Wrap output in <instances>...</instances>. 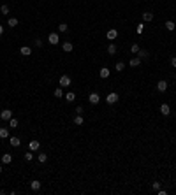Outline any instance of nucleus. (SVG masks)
Segmentation results:
<instances>
[{
    "mask_svg": "<svg viewBox=\"0 0 176 195\" xmlns=\"http://www.w3.org/2000/svg\"><path fill=\"white\" fill-rule=\"evenodd\" d=\"M2 34H4V26L0 25V35H2Z\"/></svg>",
    "mask_w": 176,
    "mask_h": 195,
    "instance_id": "37",
    "label": "nucleus"
},
{
    "mask_svg": "<svg viewBox=\"0 0 176 195\" xmlns=\"http://www.w3.org/2000/svg\"><path fill=\"white\" fill-rule=\"evenodd\" d=\"M107 53H109V55H116V44H109V46H107Z\"/></svg>",
    "mask_w": 176,
    "mask_h": 195,
    "instance_id": "16",
    "label": "nucleus"
},
{
    "mask_svg": "<svg viewBox=\"0 0 176 195\" xmlns=\"http://www.w3.org/2000/svg\"><path fill=\"white\" fill-rule=\"evenodd\" d=\"M165 28L169 30V32H173V30H174V28H176V25H174V23H173V21H165Z\"/></svg>",
    "mask_w": 176,
    "mask_h": 195,
    "instance_id": "20",
    "label": "nucleus"
},
{
    "mask_svg": "<svg viewBox=\"0 0 176 195\" xmlns=\"http://www.w3.org/2000/svg\"><path fill=\"white\" fill-rule=\"evenodd\" d=\"M72 42H64V51L65 53H70V51H72Z\"/></svg>",
    "mask_w": 176,
    "mask_h": 195,
    "instance_id": "15",
    "label": "nucleus"
},
{
    "mask_svg": "<svg viewBox=\"0 0 176 195\" xmlns=\"http://www.w3.org/2000/svg\"><path fill=\"white\" fill-rule=\"evenodd\" d=\"M7 137H9V130L2 127V128H0V139H7Z\"/></svg>",
    "mask_w": 176,
    "mask_h": 195,
    "instance_id": "14",
    "label": "nucleus"
},
{
    "mask_svg": "<svg viewBox=\"0 0 176 195\" xmlns=\"http://www.w3.org/2000/svg\"><path fill=\"white\" fill-rule=\"evenodd\" d=\"M46 160H48V155H46V153H41V155H39V162H41V164H46Z\"/></svg>",
    "mask_w": 176,
    "mask_h": 195,
    "instance_id": "25",
    "label": "nucleus"
},
{
    "mask_svg": "<svg viewBox=\"0 0 176 195\" xmlns=\"http://www.w3.org/2000/svg\"><path fill=\"white\" fill-rule=\"evenodd\" d=\"M48 42H49V44H53V46H56V44L60 42L58 34H49V37H48Z\"/></svg>",
    "mask_w": 176,
    "mask_h": 195,
    "instance_id": "2",
    "label": "nucleus"
},
{
    "mask_svg": "<svg viewBox=\"0 0 176 195\" xmlns=\"http://www.w3.org/2000/svg\"><path fill=\"white\" fill-rule=\"evenodd\" d=\"M7 25H9V26H18V19L16 18H9Z\"/></svg>",
    "mask_w": 176,
    "mask_h": 195,
    "instance_id": "23",
    "label": "nucleus"
},
{
    "mask_svg": "<svg viewBox=\"0 0 176 195\" xmlns=\"http://www.w3.org/2000/svg\"><path fill=\"white\" fill-rule=\"evenodd\" d=\"M0 172H2V167H0Z\"/></svg>",
    "mask_w": 176,
    "mask_h": 195,
    "instance_id": "38",
    "label": "nucleus"
},
{
    "mask_svg": "<svg viewBox=\"0 0 176 195\" xmlns=\"http://www.w3.org/2000/svg\"><path fill=\"white\" fill-rule=\"evenodd\" d=\"M30 188H32V192H39V190H41V181H37V179L32 181V183H30Z\"/></svg>",
    "mask_w": 176,
    "mask_h": 195,
    "instance_id": "9",
    "label": "nucleus"
},
{
    "mask_svg": "<svg viewBox=\"0 0 176 195\" xmlns=\"http://www.w3.org/2000/svg\"><path fill=\"white\" fill-rule=\"evenodd\" d=\"M118 37V30H109V32H107V39H109V41H115V39H116Z\"/></svg>",
    "mask_w": 176,
    "mask_h": 195,
    "instance_id": "10",
    "label": "nucleus"
},
{
    "mask_svg": "<svg viewBox=\"0 0 176 195\" xmlns=\"http://www.w3.org/2000/svg\"><path fill=\"white\" fill-rule=\"evenodd\" d=\"M106 102H107L109 106H113V104H116V102H118V95L115 93V91H113V93H109L107 97H106Z\"/></svg>",
    "mask_w": 176,
    "mask_h": 195,
    "instance_id": "1",
    "label": "nucleus"
},
{
    "mask_svg": "<svg viewBox=\"0 0 176 195\" xmlns=\"http://www.w3.org/2000/svg\"><path fill=\"white\" fill-rule=\"evenodd\" d=\"M157 90H158V91H165V90H167V81H164V79L158 81V83H157Z\"/></svg>",
    "mask_w": 176,
    "mask_h": 195,
    "instance_id": "7",
    "label": "nucleus"
},
{
    "mask_svg": "<svg viewBox=\"0 0 176 195\" xmlns=\"http://www.w3.org/2000/svg\"><path fill=\"white\" fill-rule=\"evenodd\" d=\"M12 162V156L9 153H6V155H2V164H11Z\"/></svg>",
    "mask_w": 176,
    "mask_h": 195,
    "instance_id": "12",
    "label": "nucleus"
},
{
    "mask_svg": "<svg viewBox=\"0 0 176 195\" xmlns=\"http://www.w3.org/2000/svg\"><path fill=\"white\" fill-rule=\"evenodd\" d=\"M130 53H139V44H132V46H130Z\"/></svg>",
    "mask_w": 176,
    "mask_h": 195,
    "instance_id": "24",
    "label": "nucleus"
},
{
    "mask_svg": "<svg viewBox=\"0 0 176 195\" xmlns=\"http://www.w3.org/2000/svg\"><path fill=\"white\" fill-rule=\"evenodd\" d=\"M60 86H70V77L69 76H62L60 77Z\"/></svg>",
    "mask_w": 176,
    "mask_h": 195,
    "instance_id": "6",
    "label": "nucleus"
},
{
    "mask_svg": "<svg viewBox=\"0 0 176 195\" xmlns=\"http://www.w3.org/2000/svg\"><path fill=\"white\" fill-rule=\"evenodd\" d=\"M143 19H144V21H152L153 14H152V12H144V14H143Z\"/></svg>",
    "mask_w": 176,
    "mask_h": 195,
    "instance_id": "22",
    "label": "nucleus"
},
{
    "mask_svg": "<svg viewBox=\"0 0 176 195\" xmlns=\"http://www.w3.org/2000/svg\"><path fill=\"white\" fill-rule=\"evenodd\" d=\"M152 188L155 190V192H158V190H160V183H158V181H155V183L152 185Z\"/></svg>",
    "mask_w": 176,
    "mask_h": 195,
    "instance_id": "33",
    "label": "nucleus"
},
{
    "mask_svg": "<svg viewBox=\"0 0 176 195\" xmlns=\"http://www.w3.org/2000/svg\"><path fill=\"white\" fill-rule=\"evenodd\" d=\"M123 69H125V63H123V62H118V63H116V71H118V72H122Z\"/></svg>",
    "mask_w": 176,
    "mask_h": 195,
    "instance_id": "30",
    "label": "nucleus"
},
{
    "mask_svg": "<svg viewBox=\"0 0 176 195\" xmlns=\"http://www.w3.org/2000/svg\"><path fill=\"white\" fill-rule=\"evenodd\" d=\"M74 99H76V95L72 93V91H70V93H67V95H65V100H67V102H74Z\"/></svg>",
    "mask_w": 176,
    "mask_h": 195,
    "instance_id": "21",
    "label": "nucleus"
},
{
    "mask_svg": "<svg viewBox=\"0 0 176 195\" xmlns=\"http://www.w3.org/2000/svg\"><path fill=\"white\" fill-rule=\"evenodd\" d=\"M19 144H21V141H19L18 137H11V146H14V148H18Z\"/></svg>",
    "mask_w": 176,
    "mask_h": 195,
    "instance_id": "17",
    "label": "nucleus"
},
{
    "mask_svg": "<svg viewBox=\"0 0 176 195\" xmlns=\"http://www.w3.org/2000/svg\"><path fill=\"white\" fill-rule=\"evenodd\" d=\"M74 125H83V116H79V114H77L76 118H74Z\"/></svg>",
    "mask_w": 176,
    "mask_h": 195,
    "instance_id": "27",
    "label": "nucleus"
},
{
    "mask_svg": "<svg viewBox=\"0 0 176 195\" xmlns=\"http://www.w3.org/2000/svg\"><path fill=\"white\" fill-rule=\"evenodd\" d=\"M34 151H28V153H25V160H27V162H32V158H34Z\"/></svg>",
    "mask_w": 176,
    "mask_h": 195,
    "instance_id": "29",
    "label": "nucleus"
},
{
    "mask_svg": "<svg viewBox=\"0 0 176 195\" xmlns=\"http://www.w3.org/2000/svg\"><path fill=\"white\" fill-rule=\"evenodd\" d=\"M171 65L176 69V56H173V58H171Z\"/></svg>",
    "mask_w": 176,
    "mask_h": 195,
    "instance_id": "36",
    "label": "nucleus"
},
{
    "mask_svg": "<svg viewBox=\"0 0 176 195\" xmlns=\"http://www.w3.org/2000/svg\"><path fill=\"white\" fill-rule=\"evenodd\" d=\"M30 53H32V49H30L28 46H23V47H21V55H23V56H28Z\"/></svg>",
    "mask_w": 176,
    "mask_h": 195,
    "instance_id": "18",
    "label": "nucleus"
},
{
    "mask_svg": "<svg viewBox=\"0 0 176 195\" xmlns=\"http://www.w3.org/2000/svg\"><path fill=\"white\" fill-rule=\"evenodd\" d=\"M0 118L4 120V121L11 120V118H12V111H11V109H4V111L0 112Z\"/></svg>",
    "mask_w": 176,
    "mask_h": 195,
    "instance_id": "3",
    "label": "nucleus"
},
{
    "mask_svg": "<svg viewBox=\"0 0 176 195\" xmlns=\"http://www.w3.org/2000/svg\"><path fill=\"white\" fill-rule=\"evenodd\" d=\"M58 30H60V32H67V30H69V26H67V25H65V23H60Z\"/></svg>",
    "mask_w": 176,
    "mask_h": 195,
    "instance_id": "32",
    "label": "nucleus"
},
{
    "mask_svg": "<svg viewBox=\"0 0 176 195\" xmlns=\"http://www.w3.org/2000/svg\"><path fill=\"white\" fill-rule=\"evenodd\" d=\"M55 97H58V99H62V97H64V91H62V88H56V90H55Z\"/></svg>",
    "mask_w": 176,
    "mask_h": 195,
    "instance_id": "28",
    "label": "nucleus"
},
{
    "mask_svg": "<svg viewBox=\"0 0 176 195\" xmlns=\"http://www.w3.org/2000/svg\"><path fill=\"white\" fill-rule=\"evenodd\" d=\"M35 46H37V47L42 46V41H41V39H35Z\"/></svg>",
    "mask_w": 176,
    "mask_h": 195,
    "instance_id": "35",
    "label": "nucleus"
},
{
    "mask_svg": "<svg viewBox=\"0 0 176 195\" xmlns=\"http://www.w3.org/2000/svg\"><path fill=\"white\" fill-rule=\"evenodd\" d=\"M143 30H144V25H143V23L137 25V30H136V32H137V34H143Z\"/></svg>",
    "mask_w": 176,
    "mask_h": 195,
    "instance_id": "34",
    "label": "nucleus"
},
{
    "mask_svg": "<svg viewBox=\"0 0 176 195\" xmlns=\"http://www.w3.org/2000/svg\"><path fill=\"white\" fill-rule=\"evenodd\" d=\"M39 148H41V142H39V141H30L28 142V149H30V151H37Z\"/></svg>",
    "mask_w": 176,
    "mask_h": 195,
    "instance_id": "4",
    "label": "nucleus"
},
{
    "mask_svg": "<svg viewBox=\"0 0 176 195\" xmlns=\"http://www.w3.org/2000/svg\"><path fill=\"white\" fill-rule=\"evenodd\" d=\"M129 63H130V67H137V65L141 63V58H139V56H136V58H130Z\"/></svg>",
    "mask_w": 176,
    "mask_h": 195,
    "instance_id": "13",
    "label": "nucleus"
},
{
    "mask_svg": "<svg viewBox=\"0 0 176 195\" xmlns=\"http://www.w3.org/2000/svg\"><path fill=\"white\" fill-rule=\"evenodd\" d=\"M99 76L102 77V79H106V77H109V69H106V67H102L99 71Z\"/></svg>",
    "mask_w": 176,
    "mask_h": 195,
    "instance_id": "11",
    "label": "nucleus"
},
{
    "mask_svg": "<svg viewBox=\"0 0 176 195\" xmlns=\"http://www.w3.org/2000/svg\"><path fill=\"white\" fill-rule=\"evenodd\" d=\"M88 100H90V104H99V100H100V97H99V93H90V97H88Z\"/></svg>",
    "mask_w": 176,
    "mask_h": 195,
    "instance_id": "5",
    "label": "nucleus"
},
{
    "mask_svg": "<svg viewBox=\"0 0 176 195\" xmlns=\"http://www.w3.org/2000/svg\"><path fill=\"white\" fill-rule=\"evenodd\" d=\"M160 112H162L164 116H169V114H171V107L167 106V104H162V106H160Z\"/></svg>",
    "mask_w": 176,
    "mask_h": 195,
    "instance_id": "8",
    "label": "nucleus"
},
{
    "mask_svg": "<svg viewBox=\"0 0 176 195\" xmlns=\"http://www.w3.org/2000/svg\"><path fill=\"white\" fill-rule=\"evenodd\" d=\"M0 12L2 14H9V6H2L0 7Z\"/></svg>",
    "mask_w": 176,
    "mask_h": 195,
    "instance_id": "31",
    "label": "nucleus"
},
{
    "mask_svg": "<svg viewBox=\"0 0 176 195\" xmlns=\"http://www.w3.org/2000/svg\"><path fill=\"white\" fill-rule=\"evenodd\" d=\"M9 125H11V128H16V127H18V120L11 118V120H9Z\"/></svg>",
    "mask_w": 176,
    "mask_h": 195,
    "instance_id": "26",
    "label": "nucleus"
},
{
    "mask_svg": "<svg viewBox=\"0 0 176 195\" xmlns=\"http://www.w3.org/2000/svg\"><path fill=\"white\" fill-rule=\"evenodd\" d=\"M137 56H139L141 60H146V58H148V51H144V49H139V53H137Z\"/></svg>",
    "mask_w": 176,
    "mask_h": 195,
    "instance_id": "19",
    "label": "nucleus"
}]
</instances>
